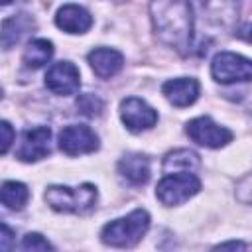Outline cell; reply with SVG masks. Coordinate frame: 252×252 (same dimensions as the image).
I'll use <instances>...</instances> for the list:
<instances>
[{"instance_id": "cell-17", "label": "cell", "mask_w": 252, "mask_h": 252, "mask_svg": "<svg viewBox=\"0 0 252 252\" xmlns=\"http://www.w3.org/2000/svg\"><path fill=\"white\" fill-rule=\"evenodd\" d=\"M0 199H2V205L6 209L20 211L28 203L30 191L22 181H4L2 191H0Z\"/></svg>"}, {"instance_id": "cell-27", "label": "cell", "mask_w": 252, "mask_h": 252, "mask_svg": "<svg viewBox=\"0 0 252 252\" xmlns=\"http://www.w3.org/2000/svg\"><path fill=\"white\" fill-rule=\"evenodd\" d=\"M116 2H122V0H116Z\"/></svg>"}, {"instance_id": "cell-9", "label": "cell", "mask_w": 252, "mask_h": 252, "mask_svg": "<svg viewBox=\"0 0 252 252\" xmlns=\"http://www.w3.org/2000/svg\"><path fill=\"white\" fill-rule=\"evenodd\" d=\"M81 85L79 69L71 61H59L53 63L45 75V87L55 94H75Z\"/></svg>"}, {"instance_id": "cell-1", "label": "cell", "mask_w": 252, "mask_h": 252, "mask_svg": "<svg viewBox=\"0 0 252 252\" xmlns=\"http://www.w3.org/2000/svg\"><path fill=\"white\" fill-rule=\"evenodd\" d=\"M150 18L156 37L179 51L187 53L193 41V10L189 0H152Z\"/></svg>"}, {"instance_id": "cell-4", "label": "cell", "mask_w": 252, "mask_h": 252, "mask_svg": "<svg viewBox=\"0 0 252 252\" xmlns=\"http://www.w3.org/2000/svg\"><path fill=\"white\" fill-rule=\"evenodd\" d=\"M199 189H201V181L191 171H177V173L165 175L158 183L156 197L161 201V205L175 207L189 201L193 195L199 193Z\"/></svg>"}, {"instance_id": "cell-12", "label": "cell", "mask_w": 252, "mask_h": 252, "mask_svg": "<svg viewBox=\"0 0 252 252\" xmlns=\"http://www.w3.org/2000/svg\"><path fill=\"white\" fill-rule=\"evenodd\" d=\"M55 24L67 33H85L93 26V16L89 10L77 4H65L55 14Z\"/></svg>"}, {"instance_id": "cell-26", "label": "cell", "mask_w": 252, "mask_h": 252, "mask_svg": "<svg viewBox=\"0 0 252 252\" xmlns=\"http://www.w3.org/2000/svg\"><path fill=\"white\" fill-rule=\"evenodd\" d=\"M0 2H2V6H8V4L12 2V0H0Z\"/></svg>"}, {"instance_id": "cell-22", "label": "cell", "mask_w": 252, "mask_h": 252, "mask_svg": "<svg viewBox=\"0 0 252 252\" xmlns=\"http://www.w3.org/2000/svg\"><path fill=\"white\" fill-rule=\"evenodd\" d=\"M0 134H2V138H0V154H6L10 150V146H12V142H14V130L6 120L0 122Z\"/></svg>"}, {"instance_id": "cell-18", "label": "cell", "mask_w": 252, "mask_h": 252, "mask_svg": "<svg viewBox=\"0 0 252 252\" xmlns=\"http://www.w3.org/2000/svg\"><path fill=\"white\" fill-rule=\"evenodd\" d=\"M30 26H33V22H30L26 14H20V16L4 20V24H2V47L10 49L26 33V30Z\"/></svg>"}, {"instance_id": "cell-6", "label": "cell", "mask_w": 252, "mask_h": 252, "mask_svg": "<svg viewBox=\"0 0 252 252\" xmlns=\"http://www.w3.org/2000/svg\"><path fill=\"white\" fill-rule=\"evenodd\" d=\"M185 132L195 144L205 146V148H222L232 140V132L217 124L209 116H199V118L189 120L185 126Z\"/></svg>"}, {"instance_id": "cell-19", "label": "cell", "mask_w": 252, "mask_h": 252, "mask_svg": "<svg viewBox=\"0 0 252 252\" xmlns=\"http://www.w3.org/2000/svg\"><path fill=\"white\" fill-rule=\"evenodd\" d=\"M77 108H79L83 114H87V116H98L100 110H102V100H100L98 96L87 93V94H81V96H79Z\"/></svg>"}, {"instance_id": "cell-15", "label": "cell", "mask_w": 252, "mask_h": 252, "mask_svg": "<svg viewBox=\"0 0 252 252\" xmlns=\"http://www.w3.org/2000/svg\"><path fill=\"white\" fill-rule=\"evenodd\" d=\"M53 57V43L49 39H33L24 49L22 61L28 69H39Z\"/></svg>"}, {"instance_id": "cell-5", "label": "cell", "mask_w": 252, "mask_h": 252, "mask_svg": "<svg viewBox=\"0 0 252 252\" xmlns=\"http://www.w3.org/2000/svg\"><path fill=\"white\" fill-rule=\"evenodd\" d=\"M211 75L220 85L252 81V59H248L240 53L220 51L213 57Z\"/></svg>"}, {"instance_id": "cell-7", "label": "cell", "mask_w": 252, "mask_h": 252, "mask_svg": "<svg viewBox=\"0 0 252 252\" xmlns=\"http://www.w3.org/2000/svg\"><path fill=\"white\" fill-rule=\"evenodd\" d=\"M59 150L67 156H83L98 150V136L85 124H71L59 132Z\"/></svg>"}, {"instance_id": "cell-14", "label": "cell", "mask_w": 252, "mask_h": 252, "mask_svg": "<svg viewBox=\"0 0 252 252\" xmlns=\"http://www.w3.org/2000/svg\"><path fill=\"white\" fill-rule=\"evenodd\" d=\"M118 173L132 185H144L150 179V159L144 154H126L118 161Z\"/></svg>"}, {"instance_id": "cell-25", "label": "cell", "mask_w": 252, "mask_h": 252, "mask_svg": "<svg viewBox=\"0 0 252 252\" xmlns=\"http://www.w3.org/2000/svg\"><path fill=\"white\" fill-rule=\"evenodd\" d=\"M215 248H234V250H252V244H244V242H222Z\"/></svg>"}, {"instance_id": "cell-11", "label": "cell", "mask_w": 252, "mask_h": 252, "mask_svg": "<svg viewBox=\"0 0 252 252\" xmlns=\"http://www.w3.org/2000/svg\"><path fill=\"white\" fill-rule=\"evenodd\" d=\"M163 96L177 108L189 106L197 100L199 96V83L191 77H179V79H169L161 85Z\"/></svg>"}, {"instance_id": "cell-21", "label": "cell", "mask_w": 252, "mask_h": 252, "mask_svg": "<svg viewBox=\"0 0 252 252\" xmlns=\"http://www.w3.org/2000/svg\"><path fill=\"white\" fill-rule=\"evenodd\" d=\"M236 199L240 203L252 205V173L244 175L238 183H236Z\"/></svg>"}, {"instance_id": "cell-2", "label": "cell", "mask_w": 252, "mask_h": 252, "mask_svg": "<svg viewBox=\"0 0 252 252\" xmlns=\"http://www.w3.org/2000/svg\"><path fill=\"white\" fill-rule=\"evenodd\" d=\"M150 228V215L144 209H136L126 217L114 219L100 230V240L112 248H128L142 240Z\"/></svg>"}, {"instance_id": "cell-16", "label": "cell", "mask_w": 252, "mask_h": 252, "mask_svg": "<svg viewBox=\"0 0 252 252\" xmlns=\"http://www.w3.org/2000/svg\"><path fill=\"white\" fill-rule=\"evenodd\" d=\"M201 165V159L195 152L191 150H175V152H169L165 158H163V171H195L199 169Z\"/></svg>"}, {"instance_id": "cell-20", "label": "cell", "mask_w": 252, "mask_h": 252, "mask_svg": "<svg viewBox=\"0 0 252 252\" xmlns=\"http://www.w3.org/2000/svg\"><path fill=\"white\" fill-rule=\"evenodd\" d=\"M22 248L24 250H53V246L37 232H28L22 238Z\"/></svg>"}, {"instance_id": "cell-8", "label": "cell", "mask_w": 252, "mask_h": 252, "mask_svg": "<svg viewBox=\"0 0 252 252\" xmlns=\"http://www.w3.org/2000/svg\"><path fill=\"white\" fill-rule=\"evenodd\" d=\"M120 118L130 132L150 130L158 122V112L142 98L128 96L120 102Z\"/></svg>"}, {"instance_id": "cell-23", "label": "cell", "mask_w": 252, "mask_h": 252, "mask_svg": "<svg viewBox=\"0 0 252 252\" xmlns=\"http://www.w3.org/2000/svg\"><path fill=\"white\" fill-rule=\"evenodd\" d=\"M0 230H2V234H0V248L2 250H8L10 248V240H12V230L8 228V224H4L2 222V226H0Z\"/></svg>"}, {"instance_id": "cell-10", "label": "cell", "mask_w": 252, "mask_h": 252, "mask_svg": "<svg viewBox=\"0 0 252 252\" xmlns=\"http://www.w3.org/2000/svg\"><path fill=\"white\" fill-rule=\"evenodd\" d=\"M51 130L47 126H35L24 132L22 136V144L18 148V158L22 161H39L41 158H45L51 150Z\"/></svg>"}, {"instance_id": "cell-3", "label": "cell", "mask_w": 252, "mask_h": 252, "mask_svg": "<svg viewBox=\"0 0 252 252\" xmlns=\"http://www.w3.org/2000/svg\"><path fill=\"white\" fill-rule=\"evenodd\" d=\"M45 203L57 213H87L96 205V187L83 183L79 187L49 185L45 189Z\"/></svg>"}, {"instance_id": "cell-24", "label": "cell", "mask_w": 252, "mask_h": 252, "mask_svg": "<svg viewBox=\"0 0 252 252\" xmlns=\"http://www.w3.org/2000/svg\"><path fill=\"white\" fill-rule=\"evenodd\" d=\"M234 33H236V37L244 39L246 43H252V24H242Z\"/></svg>"}, {"instance_id": "cell-13", "label": "cell", "mask_w": 252, "mask_h": 252, "mask_svg": "<svg viewBox=\"0 0 252 252\" xmlns=\"http://www.w3.org/2000/svg\"><path fill=\"white\" fill-rule=\"evenodd\" d=\"M87 61L91 65V69L94 71V75H98L100 79H110L116 73H120L122 65H124V57L120 51L110 49V47H96L87 55Z\"/></svg>"}]
</instances>
